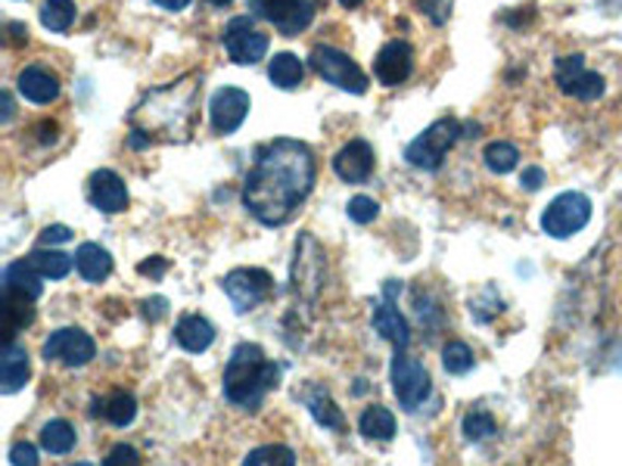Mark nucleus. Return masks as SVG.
I'll return each instance as SVG.
<instances>
[{
	"instance_id": "obj_1",
	"label": "nucleus",
	"mask_w": 622,
	"mask_h": 466,
	"mask_svg": "<svg viewBox=\"0 0 622 466\" xmlns=\"http://www.w3.org/2000/svg\"><path fill=\"white\" fill-rule=\"evenodd\" d=\"M318 177V162L308 144L278 137L256 149V162L243 181V206L265 228L286 224Z\"/></svg>"
},
{
	"instance_id": "obj_2",
	"label": "nucleus",
	"mask_w": 622,
	"mask_h": 466,
	"mask_svg": "<svg viewBox=\"0 0 622 466\" xmlns=\"http://www.w3.org/2000/svg\"><path fill=\"white\" fill-rule=\"evenodd\" d=\"M199 94H203V75L196 72L147 90L129 112L131 147L187 144L199 122Z\"/></svg>"
},
{
	"instance_id": "obj_3",
	"label": "nucleus",
	"mask_w": 622,
	"mask_h": 466,
	"mask_svg": "<svg viewBox=\"0 0 622 466\" xmlns=\"http://www.w3.org/2000/svg\"><path fill=\"white\" fill-rule=\"evenodd\" d=\"M280 385V367L265 358L256 342H240L224 367V398L243 410H258L265 395Z\"/></svg>"
},
{
	"instance_id": "obj_4",
	"label": "nucleus",
	"mask_w": 622,
	"mask_h": 466,
	"mask_svg": "<svg viewBox=\"0 0 622 466\" xmlns=\"http://www.w3.org/2000/svg\"><path fill=\"white\" fill-rule=\"evenodd\" d=\"M458 137H464V125L458 119H439L424 134H417L411 140L408 149H405V159H408L411 169L436 171L446 162L449 149L458 144Z\"/></svg>"
},
{
	"instance_id": "obj_5",
	"label": "nucleus",
	"mask_w": 622,
	"mask_h": 466,
	"mask_svg": "<svg viewBox=\"0 0 622 466\" xmlns=\"http://www.w3.org/2000/svg\"><path fill=\"white\" fill-rule=\"evenodd\" d=\"M591 221V199L580 191H566L548 203L541 212V231L554 240H570Z\"/></svg>"
},
{
	"instance_id": "obj_6",
	"label": "nucleus",
	"mask_w": 622,
	"mask_h": 466,
	"mask_svg": "<svg viewBox=\"0 0 622 466\" xmlns=\"http://www.w3.org/2000/svg\"><path fill=\"white\" fill-rule=\"evenodd\" d=\"M308 63H312V69L321 75L327 85L349 90V94H365L367 90L365 69L355 63L349 53L337 50V47H315Z\"/></svg>"
},
{
	"instance_id": "obj_7",
	"label": "nucleus",
	"mask_w": 622,
	"mask_h": 466,
	"mask_svg": "<svg viewBox=\"0 0 622 466\" xmlns=\"http://www.w3.org/2000/svg\"><path fill=\"white\" fill-rule=\"evenodd\" d=\"M389 377H392V392L399 404L405 410H417L420 404L429 398V373L420 360L408 355V352H395L392 367H389Z\"/></svg>"
},
{
	"instance_id": "obj_8",
	"label": "nucleus",
	"mask_w": 622,
	"mask_h": 466,
	"mask_svg": "<svg viewBox=\"0 0 622 466\" xmlns=\"http://www.w3.org/2000/svg\"><path fill=\"white\" fill-rule=\"evenodd\" d=\"M324 268H327V255L318 246V240L312 233H302L296 240V258H293V293L302 298H318L324 286Z\"/></svg>"
},
{
	"instance_id": "obj_9",
	"label": "nucleus",
	"mask_w": 622,
	"mask_h": 466,
	"mask_svg": "<svg viewBox=\"0 0 622 466\" xmlns=\"http://www.w3.org/2000/svg\"><path fill=\"white\" fill-rule=\"evenodd\" d=\"M249 10L258 20L271 22L283 38H296L315 20L312 0H249Z\"/></svg>"
},
{
	"instance_id": "obj_10",
	"label": "nucleus",
	"mask_w": 622,
	"mask_h": 466,
	"mask_svg": "<svg viewBox=\"0 0 622 466\" xmlns=\"http://www.w3.org/2000/svg\"><path fill=\"white\" fill-rule=\"evenodd\" d=\"M221 286H224V293H228L236 311L246 315V311L258 308L265 298L271 296L275 280H271V274L265 268H236V271H231V274L221 280Z\"/></svg>"
},
{
	"instance_id": "obj_11",
	"label": "nucleus",
	"mask_w": 622,
	"mask_h": 466,
	"mask_svg": "<svg viewBox=\"0 0 622 466\" xmlns=\"http://www.w3.org/2000/svg\"><path fill=\"white\" fill-rule=\"evenodd\" d=\"M221 41L236 65H256L268 57V35L258 32L249 16H236L228 22Z\"/></svg>"
},
{
	"instance_id": "obj_12",
	"label": "nucleus",
	"mask_w": 622,
	"mask_h": 466,
	"mask_svg": "<svg viewBox=\"0 0 622 466\" xmlns=\"http://www.w3.org/2000/svg\"><path fill=\"white\" fill-rule=\"evenodd\" d=\"M554 82H558V87L566 97H576L582 103H591V100L603 97V87H607L601 75L585 65L582 53L560 57L558 65H554Z\"/></svg>"
},
{
	"instance_id": "obj_13",
	"label": "nucleus",
	"mask_w": 622,
	"mask_h": 466,
	"mask_svg": "<svg viewBox=\"0 0 622 466\" xmlns=\"http://www.w3.org/2000/svg\"><path fill=\"white\" fill-rule=\"evenodd\" d=\"M44 358L57 360L63 367H85L97 358V342L87 336L78 327H63L57 333H50L44 342Z\"/></svg>"
},
{
	"instance_id": "obj_14",
	"label": "nucleus",
	"mask_w": 622,
	"mask_h": 466,
	"mask_svg": "<svg viewBox=\"0 0 622 466\" xmlns=\"http://www.w3.org/2000/svg\"><path fill=\"white\" fill-rule=\"evenodd\" d=\"M253 109V100L246 90L240 87H218L209 100V119H212V127L218 134H234L236 127L246 122Z\"/></svg>"
},
{
	"instance_id": "obj_15",
	"label": "nucleus",
	"mask_w": 622,
	"mask_h": 466,
	"mask_svg": "<svg viewBox=\"0 0 622 466\" xmlns=\"http://www.w3.org/2000/svg\"><path fill=\"white\" fill-rule=\"evenodd\" d=\"M87 199H90V206L97 212L119 214L125 212V206H129V187L115 171L100 169L94 171L90 181H87Z\"/></svg>"
},
{
	"instance_id": "obj_16",
	"label": "nucleus",
	"mask_w": 622,
	"mask_h": 466,
	"mask_svg": "<svg viewBox=\"0 0 622 466\" xmlns=\"http://www.w3.org/2000/svg\"><path fill=\"white\" fill-rule=\"evenodd\" d=\"M411 72H414V50H411L408 41H389L380 47V53L374 60V75H377L380 85H405Z\"/></svg>"
},
{
	"instance_id": "obj_17",
	"label": "nucleus",
	"mask_w": 622,
	"mask_h": 466,
	"mask_svg": "<svg viewBox=\"0 0 622 466\" xmlns=\"http://www.w3.org/2000/svg\"><path fill=\"white\" fill-rule=\"evenodd\" d=\"M392 296H395V283H387V290H383V302L374 308V330L383 336V340H389L392 345H395V352H408L411 345V327L408 320L402 318V311L395 308V302H392Z\"/></svg>"
},
{
	"instance_id": "obj_18",
	"label": "nucleus",
	"mask_w": 622,
	"mask_h": 466,
	"mask_svg": "<svg viewBox=\"0 0 622 466\" xmlns=\"http://www.w3.org/2000/svg\"><path fill=\"white\" fill-rule=\"evenodd\" d=\"M333 171L345 184H365L374 174V147L367 140H349L337 156H333Z\"/></svg>"
},
{
	"instance_id": "obj_19",
	"label": "nucleus",
	"mask_w": 622,
	"mask_h": 466,
	"mask_svg": "<svg viewBox=\"0 0 622 466\" xmlns=\"http://www.w3.org/2000/svg\"><path fill=\"white\" fill-rule=\"evenodd\" d=\"M20 94L25 100H32V103H53L57 97H60V78L53 75V72H47L41 65H28V69H22L20 72Z\"/></svg>"
},
{
	"instance_id": "obj_20",
	"label": "nucleus",
	"mask_w": 622,
	"mask_h": 466,
	"mask_svg": "<svg viewBox=\"0 0 622 466\" xmlns=\"http://www.w3.org/2000/svg\"><path fill=\"white\" fill-rule=\"evenodd\" d=\"M32 320H35V298L3 290V342L13 345L16 333L32 327Z\"/></svg>"
},
{
	"instance_id": "obj_21",
	"label": "nucleus",
	"mask_w": 622,
	"mask_h": 466,
	"mask_svg": "<svg viewBox=\"0 0 622 466\" xmlns=\"http://www.w3.org/2000/svg\"><path fill=\"white\" fill-rule=\"evenodd\" d=\"M174 340H178V345L184 352L199 355V352H206L215 342V327L206 318H199V315H184V318L178 320V327H174Z\"/></svg>"
},
{
	"instance_id": "obj_22",
	"label": "nucleus",
	"mask_w": 622,
	"mask_h": 466,
	"mask_svg": "<svg viewBox=\"0 0 622 466\" xmlns=\"http://www.w3.org/2000/svg\"><path fill=\"white\" fill-rule=\"evenodd\" d=\"M75 268L87 283H100V280H107L112 274V255L97 243H82L78 253H75Z\"/></svg>"
},
{
	"instance_id": "obj_23",
	"label": "nucleus",
	"mask_w": 622,
	"mask_h": 466,
	"mask_svg": "<svg viewBox=\"0 0 622 466\" xmlns=\"http://www.w3.org/2000/svg\"><path fill=\"white\" fill-rule=\"evenodd\" d=\"M305 404H308V410H312V417L318 420V426H324V429H337V432L345 429L343 410L337 407V402L330 398V392H327L324 385H308Z\"/></svg>"
},
{
	"instance_id": "obj_24",
	"label": "nucleus",
	"mask_w": 622,
	"mask_h": 466,
	"mask_svg": "<svg viewBox=\"0 0 622 466\" xmlns=\"http://www.w3.org/2000/svg\"><path fill=\"white\" fill-rule=\"evenodd\" d=\"M28 373H32V364H28V352L22 345H7L3 352V370H0V380H3V395H13L20 392L22 385L28 382Z\"/></svg>"
},
{
	"instance_id": "obj_25",
	"label": "nucleus",
	"mask_w": 622,
	"mask_h": 466,
	"mask_svg": "<svg viewBox=\"0 0 622 466\" xmlns=\"http://www.w3.org/2000/svg\"><path fill=\"white\" fill-rule=\"evenodd\" d=\"M35 274H41L44 280H63V277H69V271H72V265H75V258L65 253H57V249H35V253H28L25 258H22Z\"/></svg>"
},
{
	"instance_id": "obj_26",
	"label": "nucleus",
	"mask_w": 622,
	"mask_h": 466,
	"mask_svg": "<svg viewBox=\"0 0 622 466\" xmlns=\"http://www.w3.org/2000/svg\"><path fill=\"white\" fill-rule=\"evenodd\" d=\"M302 75H305V65L296 53H278L271 65H268V78L271 85L280 90H293L302 85Z\"/></svg>"
},
{
	"instance_id": "obj_27",
	"label": "nucleus",
	"mask_w": 622,
	"mask_h": 466,
	"mask_svg": "<svg viewBox=\"0 0 622 466\" xmlns=\"http://www.w3.org/2000/svg\"><path fill=\"white\" fill-rule=\"evenodd\" d=\"M358 429H362V436H365V439H374V442H389V439L395 436V417H392V410H389V407L374 404V407H367L365 414H362Z\"/></svg>"
},
{
	"instance_id": "obj_28",
	"label": "nucleus",
	"mask_w": 622,
	"mask_h": 466,
	"mask_svg": "<svg viewBox=\"0 0 622 466\" xmlns=\"http://www.w3.org/2000/svg\"><path fill=\"white\" fill-rule=\"evenodd\" d=\"M41 274H35L25 261H13V265H7V271H3V290H13V293H22V296L28 298H38L41 296Z\"/></svg>"
},
{
	"instance_id": "obj_29",
	"label": "nucleus",
	"mask_w": 622,
	"mask_h": 466,
	"mask_svg": "<svg viewBox=\"0 0 622 466\" xmlns=\"http://www.w3.org/2000/svg\"><path fill=\"white\" fill-rule=\"evenodd\" d=\"M100 414L107 417L112 426H131L137 417V398L131 392H112L107 402L100 404Z\"/></svg>"
},
{
	"instance_id": "obj_30",
	"label": "nucleus",
	"mask_w": 622,
	"mask_h": 466,
	"mask_svg": "<svg viewBox=\"0 0 622 466\" xmlns=\"http://www.w3.org/2000/svg\"><path fill=\"white\" fill-rule=\"evenodd\" d=\"M41 447L50 454H69L75 447V429L65 420H50L41 429Z\"/></svg>"
},
{
	"instance_id": "obj_31",
	"label": "nucleus",
	"mask_w": 622,
	"mask_h": 466,
	"mask_svg": "<svg viewBox=\"0 0 622 466\" xmlns=\"http://www.w3.org/2000/svg\"><path fill=\"white\" fill-rule=\"evenodd\" d=\"M75 22V3L72 0H44L41 25L50 32H69Z\"/></svg>"
},
{
	"instance_id": "obj_32",
	"label": "nucleus",
	"mask_w": 622,
	"mask_h": 466,
	"mask_svg": "<svg viewBox=\"0 0 622 466\" xmlns=\"http://www.w3.org/2000/svg\"><path fill=\"white\" fill-rule=\"evenodd\" d=\"M483 159H486V169L492 171V174H511L516 169V162H520V149L514 144L495 140V144L486 147Z\"/></svg>"
},
{
	"instance_id": "obj_33",
	"label": "nucleus",
	"mask_w": 622,
	"mask_h": 466,
	"mask_svg": "<svg viewBox=\"0 0 622 466\" xmlns=\"http://www.w3.org/2000/svg\"><path fill=\"white\" fill-rule=\"evenodd\" d=\"M243 466H296V454L286 445H261L246 454Z\"/></svg>"
},
{
	"instance_id": "obj_34",
	"label": "nucleus",
	"mask_w": 622,
	"mask_h": 466,
	"mask_svg": "<svg viewBox=\"0 0 622 466\" xmlns=\"http://www.w3.org/2000/svg\"><path fill=\"white\" fill-rule=\"evenodd\" d=\"M442 367L449 370L451 377H464L473 370V352L467 342H449L442 348Z\"/></svg>"
},
{
	"instance_id": "obj_35",
	"label": "nucleus",
	"mask_w": 622,
	"mask_h": 466,
	"mask_svg": "<svg viewBox=\"0 0 622 466\" xmlns=\"http://www.w3.org/2000/svg\"><path fill=\"white\" fill-rule=\"evenodd\" d=\"M495 432H498V426H495V417L489 410H471L464 417V436L471 442H486V439H492Z\"/></svg>"
},
{
	"instance_id": "obj_36",
	"label": "nucleus",
	"mask_w": 622,
	"mask_h": 466,
	"mask_svg": "<svg viewBox=\"0 0 622 466\" xmlns=\"http://www.w3.org/2000/svg\"><path fill=\"white\" fill-rule=\"evenodd\" d=\"M345 212H349V218H352L355 224H370V221L380 214V203L370 199V196H355V199H349Z\"/></svg>"
},
{
	"instance_id": "obj_37",
	"label": "nucleus",
	"mask_w": 622,
	"mask_h": 466,
	"mask_svg": "<svg viewBox=\"0 0 622 466\" xmlns=\"http://www.w3.org/2000/svg\"><path fill=\"white\" fill-rule=\"evenodd\" d=\"M103 466H141V454H137V447L115 445L107 454Z\"/></svg>"
},
{
	"instance_id": "obj_38",
	"label": "nucleus",
	"mask_w": 622,
	"mask_h": 466,
	"mask_svg": "<svg viewBox=\"0 0 622 466\" xmlns=\"http://www.w3.org/2000/svg\"><path fill=\"white\" fill-rule=\"evenodd\" d=\"M38 447L32 445V442H16V445L10 447V464L13 466H38Z\"/></svg>"
},
{
	"instance_id": "obj_39",
	"label": "nucleus",
	"mask_w": 622,
	"mask_h": 466,
	"mask_svg": "<svg viewBox=\"0 0 622 466\" xmlns=\"http://www.w3.org/2000/svg\"><path fill=\"white\" fill-rule=\"evenodd\" d=\"M72 240V231L65 224H50L41 231V246H57V243H69Z\"/></svg>"
},
{
	"instance_id": "obj_40",
	"label": "nucleus",
	"mask_w": 622,
	"mask_h": 466,
	"mask_svg": "<svg viewBox=\"0 0 622 466\" xmlns=\"http://www.w3.org/2000/svg\"><path fill=\"white\" fill-rule=\"evenodd\" d=\"M166 268H169V261H166V258H159V255L150 258V261H141V265H137V271H141L144 277H162L166 274Z\"/></svg>"
},
{
	"instance_id": "obj_41",
	"label": "nucleus",
	"mask_w": 622,
	"mask_h": 466,
	"mask_svg": "<svg viewBox=\"0 0 622 466\" xmlns=\"http://www.w3.org/2000/svg\"><path fill=\"white\" fill-rule=\"evenodd\" d=\"M520 184H523L529 193H536L538 187L545 184V171L536 169V165H533V169H526L523 171V177H520Z\"/></svg>"
},
{
	"instance_id": "obj_42",
	"label": "nucleus",
	"mask_w": 622,
	"mask_h": 466,
	"mask_svg": "<svg viewBox=\"0 0 622 466\" xmlns=\"http://www.w3.org/2000/svg\"><path fill=\"white\" fill-rule=\"evenodd\" d=\"M166 308H169V302L166 298H153V302H144V315L150 320H159L166 315Z\"/></svg>"
},
{
	"instance_id": "obj_43",
	"label": "nucleus",
	"mask_w": 622,
	"mask_h": 466,
	"mask_svg": "<svg viewBox=\"0 0 622 466\" xmlns=\"http://www.w3.org/2000/svg\"><path fill=\"white\" fill-rule=\"evenodd\" d=\"M7 35H10V38H7V41H10V44H25V41H28V28H25L22 22H7Z\"/></svg>"
},
{
	"instance_id": "obj_44",
	"label": "nucleus",
	"mask_w": 622,
	"mask_h": 466,
	"mask_svg": "<svg viewBox=\"0 0 622 466\" xmlns=\"http://www.w3.org/2000/svg\"><path fill=\"white\" fill-rule=\"evenodd\" d=\"M159 10H169V13H181V10H187L191 7V0H153Z\"/></svg>"
},
{
	"instance_id": "obj_45",
	"label": "nucleus",
	"mask_w": 622,
	"mask_h": 466,
	"mask_svg": "<svg viewBox=\"0 0 622 466\" xmlns=\"http://www.w3.org/2000/svg\"><path fill=\"white\" fill-rule=\"evenodd\" d=\"M0 103H3V122H10V119H13V100H10V94H3Z\"/></svg>"
},
{
	"instance_id": "obj_46",
	"label": "nucleus",
	"mask_w": 622,
	"mask_h": 466,
	"mask_svg": "<svg viewBox=\"0 0 622 466\" xmlns=\"http://www.w3.org/2000/svg\"><path fill=\"white\" fill-rule=\"evenodd\" d=\"M345 10H352V7H358V3H365V0H340Z\"/></svg>"
},
{
	"instance_id": "obj_47",
	"label": "nucleus",
	"mask_w": 622,
	"mask_h": 466,
	"mask_svg": "<svg viewBox=\"0 0 622 466\" xmlns=\"http://www.w3.org/2000/svg\"><path fill=\"white\" fill-rule=\"evenodd\" d=\"M209 3H212V7H231L234 0H209Z\"/></svg>"
},
{
	"instance_id": "obj_48",
	"label": "nucleus",
	"mask_w": 622,
	"mask_h": 466,
	"mask_svg": "<svg viewBox=\"0 0 622 466\" xmlns=\"http://www.w3.org/2000/svg\"><path fill=\"white\" fill-rule=\"evenodd\" d=\"M75 466H90V464H75Z\"/></svg>"
}]
</instances>
